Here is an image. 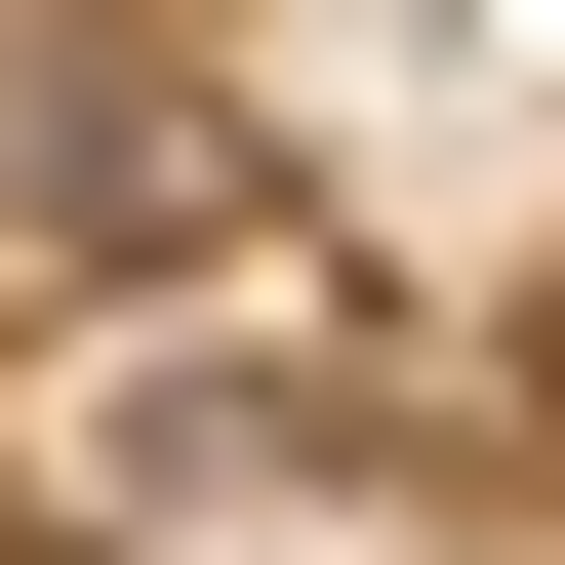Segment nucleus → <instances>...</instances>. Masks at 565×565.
I'll list each match as a JSON object with an SVG mask.
<instances>
[{"mask_svg": "<svg viewBox=\"0 0 565 565\" xmlns=\"http://www.w3.org/2000/svg\"><path fill=\"white\" fill-rule=\"evenodd\" d=\"M202 243H243L202 0H0V282H202Z\"/></svg>", "mask_w": 565, "mask_h": 565, "instance_id": "1", "label": "nucleus"}]
</instances>
